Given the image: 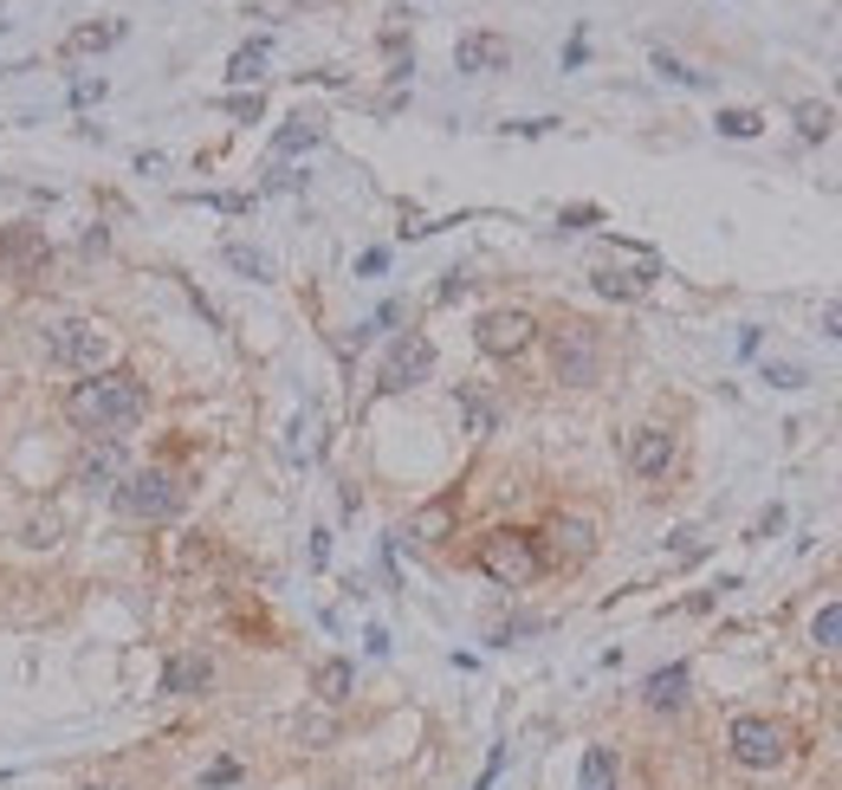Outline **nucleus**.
I'll list each match as a JSON object with an SVG mask.
<instances>
[{
  "instance_id": "obj_1",
  "label": "nucleus",
  "mask_w": 842,
  "mask_h": 790,
  "mask_svg": "<svg viewBox=\"0 0 842 790\" xmlns=\"http://www.w3.org/2000/svg\"><path fill=\"white\" fill-rule=\"evenodd\" d=\"M150 409V396H143V382L130 377V370H104V377H84L66 396V414H72V428L84 434H111V428H130L137 414Z\"/></svg>"
},
{
  "instance_id": "obj_2",
  "label": "nucleus",
  "mask_w": 842,
  "mask_h": 790,
  "mask_svg": "<svg viewBox=\"0 0 842 790\" xmlns=\"http://www.w3.org/2000/svg\"><path fill=\"white\" fill-rule=\"evenodd\" d=\"M182 473H169V467H143V473H130L123 487H117V512L123 519H137V526H162V519H176L182 512Z\"/></svg>"
},
{
  "instance_id": "obj_3",
  "label": "nucleus",
  "mask_w": 842,
  "mask_h": 790,
  "mask_svg": "<svg viewBox=\"0 0 842 790\" xmlns=\"http://www.w3.org/2000/svg\"><path fill=\"white\" fill-rule=\"evenodd\" d=\"M480 570H487L493 583H505V590H525L538 570H544V551H538L532 531L499 526V531H487V538H480Z\"/></svg>"
},
{
  "instance_id": "obj_4",
  "label": "nucleus",
  "mask_w": 842,
  "mask_h": 790,
  "mask_svg": "<svg viewBox=\"0 0 842 790\" xmlns=\"http://www.w3.org/2000/svg\"><path fill=\"white\" fill-rule=\"evenodd\" d=\"M726 746H732V758H739L745 771H778V764L791 758V732H784L778 719H765V713H745V719H732Z\"/></svg>"
},
{
  "instance_id": "obj_5",
  "label": "nucleus",
  "mask_w": 842,
  "mask_h": 790,
  "mask_svg": "<svg viewBox=\"0 0 842 790\" xmlns=\"http://www.w3.org/2000/svg\"><path fill=\"white\" fill-rule=\"evenodd\" d=\"M551 370H558V382H571V389H583V382H597V370H603V338H597V324H558L551 331Z\"/></svg>"
},
{
  "instance_id": "obj_6",
  "label": "nucleus",
  "mask_w": 842,
  "mask_h": 790,
  "mask_svg": "<svg viewBox=\"0 0 842 790\" xmlns=\"http://www.w3.org/2000/svg\"><path fill=\"white\" fill-rule=\"evenodd\" d=\"M428 377H434V343L421 338V331H402V338L389 343L377 389H383V396H395V389H415V382H428Z\"/></svg>"
},
{
  "instance_id": "obj_7",
  "label": "nucleus",
  "mask_w": 842,
  "mask_h": 790,
  "mask_svg": "<svg viewBox=\"0 0 842 790\" xmlns=\"http://www.w3.org/2000/svg\"><path fill=\"white\" fill-rule=\"evenodd\" d=\"M52 357L66 370H78V377H91L104 363V331L91 318H66V324H52Z\"/></svg>"
},
{
  "instance_id": "obj_8",
  "label": "nucleus",
  "mask_w": 842,
  "mask_h": 790,
  "mask_svg": "<svg viewBox=\"0 0 842 790\" xmlns=\"http://www.w3.org/2000/svg\"><path fill=\"white\" fill-rule=\"evenodd\" d=\"M473 338H480L487 357H519V350H532L538 318H532V311H487V318L473 324Z\"/></svg>"
},
{
  "instance_id": "obj_9",
  "label": "nucleus",
  "mask_w": 842,
  "mask_h": 790,
  "mask_svg": "<svg viewBox=\"0 0 842 790\" xmlns=\"http://www.w3.org/2000/svg\"><path fill=\"white\" fill-rule=\"evenodd\" d=\"M674 467V434L668 428H635L629 434V473L635 480H661Z\"/></svg>"
},
{
  "instance_id": "obj_10",
  "label": "nucleus",
  "mask_w": 842,
  "mask_h": 790,
  "mask_svg": "<svg viewBox=\"0 0 842 790\" xmlns=\"http://www.w3.org/2000/svg\"><path fill=\"white\" fill-rule=\"evenodd\" d=\"M454 66L467 78H487V72H505L512 66V46L499 33H460V46H454Z\"/></svg>"
},
{
  "instance_id": "obj_11",
  "label": "nucleus",
  "mask_w": 842,
  "mask_h": 790,
  "mask_svg": "<svg viewBox=\"0 0 842 790\" xmlns=\"http://www.w3.org/2000/svg\"><path fill=\"white\" fill-rule=\"evenodd\" d=\"M688 687H693V674L674 661V668H661V674H649V687H642V700H649L654 713H681L688 707Z\"/></svg>"
},
{
  "instance_id": "obj_12",
  "label": "nucleus",
  "mask_w": 842,
  "mask_h": 790,
  "mask_svg": "<svg viewBox=\"0 0 842 790\" xmlns=\"http://www.w3.org/2000/svg\"><path fill=\"white\" fill-rule=\"evenodd\" d=\"M130 473H123V448L117 441H104L98 453H84V467H78V487H91V492H111L123 487Z\"/></svg>"
},
{
  "instance_id": "obj_13",
  "label": "nucleus",
  "mask_w": 842,
  "mask_h": 790,
  "mask_svg": "<svg viewBox=\"0 0 842 790\" xmlns=\"http://www.w3.org/2000/svg\"><path fill=\"white\" fill-rule=\"evenodd\" d=\"M214 687V661L208 654H176L162 668V693H208Z\"/></svg>"
},
{
  "instance_id": "obj_14",
  "label": "nucleus",
  "mask_w": 842,
  "mask_h": 790,
  "mask_svg": "<svg viewBox=\"0 0 842 790\" xmlns=\"http://www.w3.org/2000/svg\"><path fill=\"white\" fill-rule=\"evenodd\" d=\"M551 544H558V558H590V551H597V526H590V519H571V512H558V519H551Z\"/></svg>"
},
{
  "instance_id": "obj_15",
  "label": "nucleus",
  "mask_w": 842,
  "mask_h": 790,
  "mask_svg": "<svg viewBox=\"0 0 842 790\" xmlns=\"http://www.w3.org/2000/svg\"><path fill=\"white\" fill-rule=\"evenodd\" d=\"M460 414H467V434H493L499 428V402L473 382H460Z\"/></svg>"
},
{
  "instance_id": "obj_16",
  "label": "nucleus",
  "mask_w": 842,
  "mask_h": 790,
  "mask_svg": "<svg viewBox=\"0 0 842 790\" xmlns=\"http://www.w3.org/2000/svg\"><path fill=\"white\" fill-rule=\"evenodd\" d=\"M267 52H272V39H247V46L228 59V78H233V84H260V72H267Z\"/></svg>"
},
{
  "instance_id": "obj_17",
  "label": "nucleus",
  "mask_w": 842,
  "mask_h": 790,
  "mask_svg": "<svg viewBox=\"0 0 842 790\" xmlns=\"http://www.w3.org/2000/svg\"><path fill=\"white\" fill-rule=\"evenodd\" d=\"M577 790H615V752H610V746H590V752H583Z\"/></svg>"
},
{
  "instance_id": "obj_18",
  "label": "nucleus",
  "mask_w": 842,
  "mask_h": 790,
  "mask_svg": "<svg viewBox=\"0 0 842 790\" xmlns=\"http://www.w3.org/2000/svg\"><path fill=\"white\" fill-rule=\"evenodd\" d=\"M649 279H654V266H642V272H597L590 286H597L603 299H642V292H649Z\"/></svg>"
},
{
  "instance_id": "obj_19",
  "label": "nucleus",
  "mask_w": 842,
  "mask_h": 790,
  "mask_svg": "<svg viewBox=\"0 0 842 790\" xmlns=\"http://www.w3.org/2000/svg\"><path fill=\"white\" fill-rule=\"evenodd\" d=\"M311 143H324V123H318V117H292V123L272 137V150L279 156H299V150H311Z\"/></svg>"
},
{
  "instance_id": "obj_20",
  "label": "nucleus",
  "mask_w": 842,
  "mask_h": 790,
  "mask_svg": "<svg viewBox=\"0 0 842 790\" xmlns=\"http://www.w3.org/2000/svg\"><path fill=\"white\" fill-rule=\"evenodd\" d=\"M311 687H318V700H324V707L350 700V661H324V668L311 674Z\"/></svg>"
},
{
  "instance_id": "obj_21",
  "label": "nucleus",
  "mask_w": 842,
  "mask_h": 790,
  "mask_svg": "<svg viewBox=\"0 0 842 790\" xmlns=\"http://www.w3.org/2000/svg\"><path fill=\"white\" fill-rule=\"evenodd\" d=\"M221 260H228L233 272H247V279H272V260L260 253V247H240V240H228V247H221Z\"/></svg>"
},
{
  "instance_id": "obj_22",
  "label": "nucleus",
  "mask_w": 842,
  "mask_h": 790,
  "mask_svg": "<svg viewBox=\"0 0 842 790\" xmlns=\"http://www.w3.org/2000/svg\"><path fill=\"white\" fill-rule=\"evenodd\" d=\"M123 33H130L123 20H104V27H78V33H72V52H111Z\"/></svg>"
},
{
  "instance_id": "obj_23",
  "label": "nucleus",
  "mask_w": 842,
  "mask_h": 790,
  "mask_svg": "<svg viewBox=\"0 0 842 790\" xmlns=\"http://www.w3.org/2000/svg\"><path fill=\"white\" fill-rule=\"evenodd\" d=\"M810 641H816V648H830V654H842V602L816 609V622H810Z\"/></svg>"
},
{
  "instance_id": "obj_24",
  "label": "nucleus",
  "mask_w": 842,
  "mask_h": 790,
  "mask_svg": "<svg viewBox=\"0 0 842 790\" xmlns=\"http://www.w3.org/2000/svg\"><path fill=\"white\" fill-rule=\"evenodd\" d=\"M415 538H421V544H434V538H448V506H428V512H421V519H415Z\"/></svg>"
},
{
  "instance_id": "obj_25",
  "label": "nucleus",
  "mask_w": 842,
  "mask_h": 790,
  "mask_svg": "<svg viewBox=\"0 0 842 790\" xmlns=\"http://www.w3.org/2000/svg\"><path fill=\"white\" fill-rule=\"evenodd\" d=\"M759 123H765L759 111H720V130L726 137H759Z\"/></svg>"
},
{
  "instance_id": "obj_26",
  "label": "nucleus",
  "mask_w": 842,
  "mask_h": 790,
  "mask_svg": "<svg viewBox=\"0 0 842 790\" xmlns=\"http://www.w3.org/2000/svg\"><path fill=\"white\" fill-rule=\"evenodd\" d=\"M201 784H208V790H221V784H240V758H214V764L201 771Z\"/></svg>"
},
{
  "instance_id": "obj_27",
  "label": "nucleus",
  "mask_w": 842,
  "mask_h": 790,
  "mask_svg": "<svg viewBox=\"0 0 842 790\" xmlns=\"http://www.w3.org/2000/svg\"><path fill=\"white\" fill-rule=\"evenodd\" d=\"M798 130H804L810 143H816V137L830 130V111H823V104H798Z\"/></svg>"
},
{
  "instance_id": "obj_28",
  "label": "nucleus",
  "mask_w": 842,
  "mask_h": 790,
  "mask_svg": "<svg viewBox=\"0 0 842 790\" xmlns=\"http://www.w3.org/2000/svg\"><path fill=\"white\" fill-rule=\"evenodd\" d=\"M654 72H668L674 84H706L700 72H688V66H681V59H668V52H654Z\"/></svg>"
},
{
  "instance_id": "obj_29",
  "label": "nucleus",
  "mask_w": 842,
  "mask_h": 790,
  "mask_svg": "<svg viewBox=\"0 0 842 790\" xmlns=\"http://www.w3.org/2000/svg\"><path fill=\"white\" fill-rule=\"evenodd\" d=\"M765 382H771V389H804V370H798V363H771Z\"/></svg>"
},
{
  "instance_id": "obj_30",
  "label": "nucleus",
  "mask_w": 842,
  "mask_h": 790,
  "mask_svg": "<svg viewBox=\"0 0 842 790\" xmlns=\"http://www.w3.org/2000/svg\"><path fill=\"white\" fill-rule=\"evenodd\" d=\"M823 331H830V338H842V311H823Z\"/></svg>"
},
{
  "instance_id": "obj_31",
  "label": "nucleus",
  "mask_w": 842,
  "mask_h": 790,
  "mask_svg": "<svg viewBox=\"0 0 842 790\" xmlns=\"http://www.w3.org/2000/svg\"><path fill=\"white\" fill-rule=\"evenodd\" d=\"M84 790H130V784H84Z\"/></svg>"
}]
</instances>
